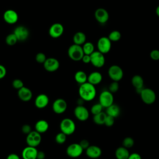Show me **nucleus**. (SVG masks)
Segmentation results:
<instances>
[{
    "label": "nucleus",
    "instance_id": "obj_1",
    "mask_svg": "<svg viewBox=\"0 0 159 159\" xmlns=\"http://www.w3.org/2000/svg\"><path fill=\"white\" fill-rule=\"evenodd\" d=\"M96 93L95 86L88 81L80 84L78 89L80 98L83 99L84 101H93L96 96Z\"/></svg>",
    "mask_w": 159,
    "mask_h": 159
},
{
    "label": "nucleus",
    "instance_id": "obj_2",
    "mask_svg": "<svg viewBox=\"0 0 159 159\" xmlns=\"http://www.w3.org/2000/svg\"><path fill=\"white\" fill-rule=\"evenodd\" d=\"M68 57L73 61H81L84 55L82 46L73 43L70 45L67 51Z\"/></svg>",
    "mask_w": 159,
    "mask_h": 159
},
{
    "label": "nucleus",
    "instance_id": "obj_3",
    "mask_svg": "<svg viewBox=\"0 0 159 159\" xmlns=\"http://www.w3.org/2000/svg\"><path fill=\"white\" fill-rule=\"evenodd\" d=\"M60 129L66 135H70L75 132L76 124L71 119L64 118L60 123Z\"/></svg>",
    "mask_w": 159,
    "mask_h": 159
},
{
    "label": "nucleus",
    "instance_id": "obj_4",
    "mask_svg": "<svg viewBox=\"0 0 159 159\" xmlns=\"http://www.w3.org/2000/svg\"><path fill=\"white\" fill-rule=\"evenodd\" d=\"M140 96L142 101L148 105L153 104L157 98L155 92L153 89L148 88H143L140 93Z\"/></svg>",
    "mask_w": 159,
    "mask_h": 159
},
{
    "label": "nucleus",
    "instance_id": "obj_5",
    "mask_svg": "<svg viewBox=\"0 0 159 159\" xmlns=\"http://www.w3.org/2000/svg\"><path fill=\"white\" fill-rule=\"evenodd\" d=\"M109 77L114 81L119 82L124 76V71L120 66L117 65H111L107 71Z\"/></svg>",
    "mask_w": 159,
    "mask_h": 159
},
{
    "label": "nucleus",
    "instance_id": "obj_6",
    "mask_svg": "<svg viewBox=\"0 0 159 159\" xmlns=\"http://www.w3.org/2000/svg\"><path fill=\"white\" fill-rule=\"evenodd\" d=\"M83 150V148L79 143H72L67 147L66 153L69 157L76 158L82 155Z\"/></svg>",
    "mask_w": 159,
    "mask_h": 159
},
{
    "label": "nucleus",
    "instance_id": "obj_7",
    "mask_svg": "<svg viewBox=\"0 0 159 159\" xmlns=\"http://www.w3.org/2000/svg\"><path fill=\"white\" fill-rule=\"evenodd\" d=\"M99 102L104 108H107L114 103L113 94L109 90L102 91L99 96Z\"/></svg>",
    "mask_w": 159,
    "mask_h": 159
},
{
    "label": "nucleus",
    "instance_id": "obj_8",
    "mask_svg": "<svg viewBox=\"0 0 159 159\" xmlns=\"http://www.w3.org/2000/svg\"><path fill=\"white\" fill-rule=\"evenodd\" d=\"M111 41L107 37H101L97 42L98 50L103 54H106L111 49Z\"/></svg>",
    "mask_w": 159,
    "mask_h": 159
},
{
    "label": "nucleus",
    "instance_id": "obj_9",
    "mask_svg": "<svg viewBox=\"0 0 159 159\" xmlns=\"http://www.w3.org/2000/svg\"><path fill=\"white\" fill-rule=\"evenodd\" d=\"M91 56V63L96 68H102L105 64V57L104 54L98 51H94Z\"/></svg>",
    "mask_w": 159,
    "mask_h": 159
},
{
    "label": "nucleus",
    "instance_id": "obj_10",
    "mask_svg": "<svg viewBox=\"0 0 159 159\" xmlns=\"http://www.w3.org/2000/svg\"><path fill=\"white\" fill-rule=\"evenodd\" d=\"M25 141L27 145L37 147L40 145L42 141L41 134L36 130H32V132L27 135Z\"/></svg>",
    "mask_w": 159,
    "mask_h": 159
},
{
    "label": "nucleus",
    "instance_id": "obj_11",
    "mask_svg": "<svg viewBox=\"0 0 159 159\" xmlns=\"http://www.w3.org/2000/svg\"><path fill=\"white\" fill-rule=\"evenodd\" d=\"M74 115L78 120L84 122L88 119L89 112L83 105H77L74 109Z\"/></svg>",
    "mask_w": 159,
    "mask_h": 159
},
{
    "label": "nucleus",
    "instance_id": "obj_12",
    "mask_svg": "<svg viewBox=\"0 0 159 159\" xmlns=\"http://www.w3.org/2000/svg\"><path fill=\"white\" fill-rule=\"evenodd\" d=\"M68 104L66 101L63 98L56 99L52 104L53 111L57 114H61L67 109Z\"/></svg>",
    "mask_w": 159,
    "mask_h": 159
},
{
    "label": "nucleus",
    "instance_id": "obj_13",
    "mask_svg": "<svg viewBox=\"0 0 159 159\" xmlns=\"http://www.w3.org/2000/svg\"><path fill=\"white\" fill-rule=\"evenodd\" d=\"M64 32V27L61 23L56 22L51 25L48 29V34L53 39L60 37Z\"/></svg>",
    "mask_w": 159,
    "mask_h": 159
},
{
    "label": "nucleus",
    "instance_id": "obj_14",
    "mask_svg": "<svg viewBox=\"0 0 159 159\" xmlns=\"http://www.w3.org/2000/svg\"><path fill=\"white\" fill-rule=\"evenodd\" d=\"M44 69L48 72H55L60 67L59 61L53 57L47 58L43 64Z\"/></svg>",
    "mask_w": 159,
    "mask_h": 159
},
{
    "label": "nucleus",
    "instance_id": "obj_15",
    "mask_svg": "<svg viewBox=\"0 0 159 159\" xmlns=\"http://www.w3.org/2000/svg\"><path fill=\"white\" fill-rule=\"evenodd\" d=\"M13 33L15 34L19 42L25 41L29 37V30L24 25H19L16 27L14 29Z\"/></svg>",
    "mask_w": 159,
    "mask_h": 159
},
{
    "label": "nucleus",
    "instance_id": "obj_16",
    "mask_svg": "<svg viewBox=\"0 0 159 159\" xmlns=\"http://www.w3.org/2000/svg\"><path fill=\"white\" fill-rule=\"evenodd\" d=\"M94 17L97 22L99 24H106L109 18V14L106 9L104 8L99 7L96 9L94 12Z\"/></svg>",
    "mask_w": 159,
    "mask_h": 159
},
{
    "label": "nucleus",
    "instance_id": "obj_17",
    "mask_svg": "<svg viewBox=\"0 0 159 159\" xmlns=\"http://www.w3.org/2000/svg\"><path fill=\"white\" fill-rule=\"evenodd\" d=\"M3 19L8 24H14L19 19L17 12L13 9H7L3 14Z\"/></svg>",
    "mask_w": 159,
    "mask_h": 159
},
{
    "label": "nucleus",
    "instance_id": "obj_18",
    "mask_svg": "<svg viewBox=\"0 0 159 159\" xmlns=\"http://www.w3.org/2000/svg\"><path fill=\"white\" fill-rule=\"evenodd\" d=\"M38 150L37 147L27 145L22 151L23 159H37Z\"/></svg>",
    "mask_w": 159,
    "mask_h": 159
},
{
    "label": "nucleus",
    "instance_id": "obj_19",
    "mask_svg": "<svg viewBox=\"0 0 159 159\" xmlns=\"http://www.w3.org/2000/svg\"><path fill=\"white\" fill-rule=\"evenodd\" d=\"M49 101V98L47 94L41 93L36 96L34 101V104L37 108L41 109L45 108L48 106Z\"/></svg>",
    "mask_w": 159,
    "mask_h": 159
},
{
    "label": "nucleus",
    "instance_id": "obj_20",
    "mask_svg": "<svg viewBox=\"0 0 159 159\" xmlns=\"http://www.w3.org/2000/svg\"><path fill=\"white\" fill-rule=\"evenodd\" d=\"M86 155L91 159H96L99 158L102 155L101 148L94 145H89L86 150Z\"/></svg>",
    "mask_w": 159,
    "mask_h": 159
},
{
    "label": "nucleus",
    "instance_id": "obj_21",
    "mask_svg": "<svg viewBox=\"0 0 159 159\" xmlns=\"http://www.w3.org/2000/svg\"><path fill=\"white\" fill-rule=\"evenodd\" d=\"M17 96L21 101L24 102H28L32 98L33 94L32 91L29 88L23 86L22 88L18 90Z\"/></svg>",
    "mask_w": 159,
    "mask_h": 159
},
{
    "label": "nucleus",
    "instance_id": "obj_22",
    "mask_svg": "<svg viewBox=\"0 0 159 159\" xmlns=\"http://www.w3.org/2000/svg\"><path fill=\"white\" fill-rule=\"evenodd\" d=\"M131 83L132 86L135 89L137 93L140 94V92L144 88V80L143 78L139 75H135L132 76L131 79Z\"/></svg>",
    "mask_w": 159,
    "mask_h": 159
},
{
    "label": "nucleus",
    "instance_id": "obj_23",
    "mask_svg": "<svg viewBox=\"0 0 159 159\" xmlns=\"http://www.w3.org/2000/svg\"><path fill=\"white\" fill-rule=\"evenodd\" d=\"M102 80V75L99 71H94L91 72L89 75H88V82L94 86L101 83Z\"/></svg>",
    "mask_w": 159,
    "mask_h": 159
},
{
    "label": "nucleus",
    "instance_id": "obj_24",
    "mask_svg": "<svg viewBox=\"0 0 159 159\" xmlns=\"http://www.w3.org/2000/svg\"><path fill=\"white\" fill-rule=\"evenodd\" d=\"M48 122L44 119L39 120L35 124V130L41 134L45 133L48 130Z\"/></svg>",
    "mask_w": 159,
    "mask_h": 159
},
{
    "label": "nucleus",
    "instance_id": "obj_25",
    "mask_svg": "<svg viewBox=\"0 0 159 159\" xmlns=\"http://www.w3.org/2000/svg\"><path fill=\"white\" fill-rule=\"evenodd\" d=\"M106 109V114L112 116L114 118L117 117L120 114V108L117 104L113 103L112 104H111Z\"/></svg>",
    "mask_w": 159,
    "mask_h": 159
},
{
    "label": "nucleus",
    "instance_id": "obj_26",
    "mask_svg": "<svg viewBox=\"0 0 159 159\" xmlns=\"http://www.w3.org/2000/svg\"><path fill=\"white\" fill-rule=\"evenodd\" d=\"M130 153L129 149L122 146L118 147L115 151V157L116 159H127Z\"/></svg>",
    "mask_w": 159,
    "mask_h": 159
},
{
    "label": "nucleus",
    "instance_id": "obj_27",
    "mask_svg": "<svg viewBox=\"0 0 159 159\" xmlns=\"http://www.w3.org/2000/svg\"><path fill=\"white\" fill-rule=\"evenodd\" d=\"M86 40V36L84 33L83 32H76L73 37V41L75 44L83 45Z\"/></svg>",
    "mask_w": 159,
    "mask_h": 159
},
{
    "label": "nucleus",
    "instance_id": "obj_28",
    "mask_svg": "<svg viewBox=\"0 0 159 159\" xmlns=\"http://www.w3.org/2000/svg\"><path fill=\"white\" fill-rule=\"evenodd\" d=\"M74 78L75 81L80 85L88 81V75L82 70L77 71L74 75Z\"/></svg>",
    "mask_w": 159,
    "mask_h": 159
},
{
    "label": "nucleus",
    "instance_id": "obj_29",
    "mask_svg": "<svg viewBox=\"0 0 159 159\" xmlns=\"http://www.w3.org/2000/svg\"><path fill=\"white\" fill-rule=\"evenodd\" d=\"M106 116L107 114L104 112H101L98 114L94 115L93 117V122L97 125H103L104 124Z\"/></svg>",
    "mask_w": 159,
    "mask_h": 159
},
{
    "label": "nucleus",
    "instance_id": "obj_30",
    "mask_svg": "<svg viewBox=\"0 0 159 159\" xmlns=\"http://www.w3.org/2000/svg\"><path fill=\"white\" fill-rule=\"evenodd\" d=\"M82 48H83L84 53L86 55H91L95 51L94 46L93 43L90 42H86L82 45Z\"/></svg>",
    "mask_w": 159,
    "mask_h": 159
},
{
    "label": "nucleus",
    "instance_id": "obj_31",
    "mask_svg": "<svg viewBox=\"0 0 159 159\" xmlns=\"http://www.w3.org/2000/svg\"><path fill=\"white\" fill-rule=\"evenodd\" d=\"M5 42L7 45L13 46L16 44V43L18 42V40L15 34L14 33H11L6 36Z\"/></svg>",
    "mask_w": 159,
    "mask_h": 159
},
{
    "label": "nucleus",
    "instance_id": "obj_32",
    "mask_svg": "<svg viewBox=\"0 0 159 159\" xmlns=\"http://www.w3.org/2000/svg\"><path fill=\"white\" fill-rule=\"evenodd\" d=\"M111 42H117L121 38V34L119 31L114 30L111 31L107 37Z\"/></svg>",
    "mask_w": 159,
    "mask_h": 159
},
{
    "label": "nucleus",
    "instance_id": "obj_33",
    "mask_svg": "<svg viewBox=\"0 0 159 159\" xmlns=\"http://www.w3.org/2000/svg\"><path fill=\"white\" fill-rule=\"evenodd\" d=\"M67 136L68 135H66L65 134H64L63 132L60 131V132L58 133L55 135V140L56 143H57L58 144H63L66 141Z\"/></svg>",
    "mask_w": 159,
    "mask_h": 159
},
{
    "label": "nucleus",
    "instance_id": "obj_34",
    "mask_svg": "<svg viewBox=\"0 0 159 159\" xmlns=\"http://www.w3.org/2000/svg\"><path fill=\"white\" fill-rule=\"evenodd\" d=\"M103 107L99 103H96L94 104H93L90 109V112L94 116L96 114H98L101 112H102V109H103Z\"/></svg>",
    "mask_w": 159,
    "mask_h": 159
},
{
    "label": "nucleus",
    "instance_id": "obj_35",
    "mask_svg": "<svg viewBox=\"0 0 159 159\" xmlns=\"http://www.w3.org/2000/svg\"><path fill=\"white\" fill-rule=\"evenodd\" d=\"M135 143V141L133 138L131 137H127L124 139L122 140V146L127 148H132Z\"/></svg>",
    "mask_w": 159,
    "mask_h": 159
},
{
    "label": "nucleus",
    "instance_id": "obj_36",
    "mask_svg": "<svg viewBox=\"0 0 159 159\" xmlns=\"http://www.w3.org/2000/svg\"><path fill=\"white\" fill-rule=\"evenodd\" d=\"M47 57L45 55V53H42V52H39V53H37L35 55V61L40 63V64H43L44 62L45 61V60H47Z\"/></svg>",
    "mask_w": 159,
    "mask_h": 159
},
{
    "label": "nucleus",
    "instance_id": "obj_37",
    "mask_svg": "<svg viewBox=\"0 0 159 159\" xmlns=\"http://www.w3.org/2000/svg\"><path fill=\"white\" fill-rule=\"evenodd\" d=\"M119 89V84L117 81H112V82L111 83H110L109 86V91L110 92H111L112 94L116 93V92H117V91Z\"/></svg>",
    "mask_w": 159,
    "mask_h": 159
},
{
    "label": "nucleus",
    "instance_id": "obj_38",
    "mask_svg": "<svg viewBox=\"0 0 159 159\" xmlns=\"http://www.w3.org/2000/svg\"><path fill=\"white\" fill-rule=\"evenodd\" d=\"M12 87L14 89H17V90L20 89L23 86H24L23 81L21 80H20V79H15V80H14L12 81Z\"/></svg>",
    "mask_w": 159,
    "mask_h": 159
},
{
    "label": "nucleus",
    "instance_id": "obj_39",
    "mask_svg": "<svg viewBox=\"0 0 159 159\" xmlns=\"http://www.w3.org/2000/svg\"><path fill=\"white\" fill-rule=\"evenodd\" d=\"M114 120H115V118L107 115L106 119H105V122H104V125L107 127H112L114 124Z\"/></svg>",
    "mask_w": 159,
    "mask_h": 159
},
{
    "label": "nucleus",
    "instance_id": "obj_40",
    "mask_svg": "<svg viewBox=\"0 0 159 159\" xmlns=\"http://www.w3.org/2000/svg\"><path fill=\"white\" fill-rule=\"evenodd\" d=\"M150 57L154 61L159 60V50L157 49L152 50L150 53Z\"/></svg>",
    "mask_w": 159,
    "mask_h": 159
},
{
    "label": "nucleus",
    "instance_id": "obj_41",
    "mask_svg": "<svg viewBox=\"0 0 159 159\" xmlns=\"http://www.w3.org/2000/svg\"><path fill=\"white\" fill-rule=\"evenodd\" d=\"M21 131L24 134H29L30 132H32L31 126L29 124H24L21 127Z\"/></svg>",
    "mask_w": 159,
    "mask_h": 159
},
{
    "label": "nucleus",
    "instance_id": "obj_42",
    "mask_svg": "<svg viewBox=\"0 0 159 159\" xmlns=\"http://www.w3.org/2000/svg\"><path fill=\"white\" fill-rule=\"evenodd\" d=\"M6 74H7V70L6 67L4 65L0 64V80L3 79L6 76Z\"/></svg>",
    "mask_w": 159,
    "mask_h": 159
},
{
    "label": "nucleus",
    "instance_id": "obj_43",
    "mask_svg": "<svg viewBox=\"0 0 159 159\" xmlns=\"http://www.w3.org/2000/svg\"><path fill=\"white\" fill-rule=\"evenodd\" d=\"M80 145L81 146V147L83 148V150H86L89 145V142L86 139H83L80 142Z\"/></svg>",
    "mask_w": 159,
    "mask_h": 159
},
{
    "label": "nucleus",
    "instance_id": "obj_44",
    "mask_svg": "<svg viewBox=\"0 0 159 159\" xmlns=\"http://www.w3.org/2000/svg\"><path fill=\"white\" fill-rule=\"evenodd\" d=\"M81 61L85 64L91 63V56H90V55L84 54L83 55L82 59H81Z\"/></svg>",
    "mask_w": 159,
    "mask_h": 159
},
{
    "label": "nucleus",
    "instance_id": "obj_45",
    "mask_svg": "<svg viewBox=\"0 0 159 159\" xmlns=\"http://www.w3.org/2000/svg\"><path fill=\"white\" fill-rule=\"evenodd\" d=\"M127 159H142V157L138 153H132L129 155Z\"/></svg>",
    "mask_w": 159,
    "mask_h": 159
},
{
    "label": "nucleus",
    "instance_id": "obj_46",
    "mask_svg": "<svg viewBox=\"0 0 159 159\" xmlns=\"http://www.w3.org/2000/svg\"><path fill=\"white\" fill-rule=\"evenodd\" d=\"M6 159H20V158L17 154L12 153H10L9 155H8Z\"/></svg>",
    "mask_w": 159,
    "mask_h": 159
},
{
    "label": "nucleus",
    "instance_id": "obj_47",
    "mask_svg": "<svg viewBox=\"0 0 159 159\" xmlns=\"http://www.w3.org/2000/svg\"><path fill=\"white\" fill-rule=\"evenodd\" d=\"M45 153L43 151H38L37 159H45Z\"/></svg>",
    "mask_w": 159,
    "mask_h": 159
},
{
    "label": "nucleus",
    "instance_id": "obj_48",
    "mask_svg": "<svg viewBox=\"0 0 159 159\" xmlns=\"http://www.w3.org/2000/svg\"><path fill=\"white\" fill-rule=\"evenodd\" d=\"M155 12H156V14L157 16L159 17V5L156 8V10H155Z\"/></svg>",
    "mask_w": 159,
    "mask_h": 159
}]
</instances>
